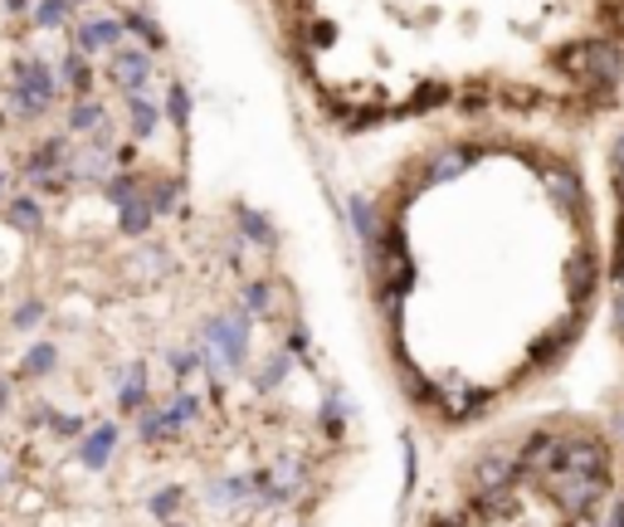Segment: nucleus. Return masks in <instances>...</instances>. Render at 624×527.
Returning <instances> with one entry per match:
<instances>
[{"mask_svg": "<svg viewBox=\"0 0 624 527\" xmlns=\"http://www.w3.org/2000/svg\"><path fill=\"white\" fill-rule=\"evenodd\" d=\"M122 406H128V410H138V406H142V372H138V381H132L128 391H122Z\"/></svg>", "mask_w": 624, "mask_h": 527, "instance_id": "nucleus-25", "label": "nucleus"}, {"mask_svg": "<svg viewBox=\"0 0 624 527\" xmlns=\"http://www.w3.org/2000/svg\"><path fill=\"white\" fill-rule=\"evenodd\" d=\"M610 479H595V474H576V469H561V474L551 479V493H556V503H561L566 513H585L590 503L605 493Z\"/></svg>", "mask_w": 624, "mask_h": 527, "instance_id": "nucleus-2", "label": "nucleus"}, {"mask_svg": "<svg viewBox=\"0 0 624 527\" xmlns=\"http://www.w3.org/2000/svg\"><path fill=\"white\" fill-rule=\"evenodd\" d=\"M69 122H74V132H98V128H108L103 108H94V103H78Z\"/></svg>", "mask_w": 624, "mask_h": 527, "instance_id": "nucleus-16", "label": "nucleus"}, {"mask_svg": "<svg viewBox=\"0 0 624 527\" xmlns=\"http://www.w3.org/2000/svg\"><path fill=\"white\" fill-rule=\"evenodd\" d=\"M128 30H132V35H142L146 44H152V50H162V30H156L152 20L142 15V10H132V15H128Z\"/></svg>", "mask_w": 624, "mask_h": 527, "instance_id": "nucleus-18", "label": "nucleus"}, {"mask_svg": "<svg viewBox=\"0 0 624 527\" xmlns=\"http://www.w3.org/2000/svg\"><path fill=\"white\" fill-rule=\"evenodd\" d=\"M166 113H172L176 128H186V113H190V98H186V88L172 84V94H166Z\"/></svg>", "mask_w": 624, "mask_h": 527, "instance_id": "nucleus-19", "label": "nucleus"}, {"mask_svg": "<svg viewBox=\"0 0 624 527\" xmlns=\"http://www.w3.org/2000/svg\"><path fill=\"white\" fill-rule=\"evenodd\" d=\"M615 166H620V172H624V138L615 142Z\"/></svg>", "mask_w": 624, "mask_h": 527, "instance_id": "nucleus-28", "label": "nucleus"}, {"mask_svg": "<svg viewBox=\"0 0 624 527\" xmlns=\"http://www.w3.org/2000/svg\"><path fill=\"white\" fill-rule=\"evenodd\" d=\"M132 132H138V138H152L156 132V108L146 103V98H132Z\"/></svg>", "mask_w": 624, "mask_h": 527, "instance_id": "nucleus-14", "label": "nucleus"}, {"mask_svg": "<svg viewBox=\"0 0 624 527\" xmlns=\"http://www.w3.org/2000/svg\"><path fill=\"white\" fill-rule=\"evenodd\" d=\"M59 78H69L78 94H88V69H84V59H78V54H69V59L59 64Z\"/></svg>", "mask_w": 624, "mask_h": 527, "instance_id": "nucleus-20", "label": "nucleus"}, {"mask_svg": "<svg viewBox=\"0 0 624 527\" xmlns=\"http://www.w3.org/2000/svg\"><path fill=\"white\" fill-rule=\"evenodd\" d=\"M10 103L20 108V118L44 113V108L54 103V78H50V69H44V64H35V59L20 64V88L10 94Z\"/></svg>", "mask_w": 624, "mask_h": 527, "instance_id": "nucleus-1", "label": "nucleus"}, {"mask_svg": "<svg viewBox=\"0 0 624 527\" xmlns=\"http://www.w3.org/2000/svg\"><path fill=\"white\" fill-rule=\"evenodd\" d=\"M435 527H463V523H459V518H439Z\"/></svg>", "mask_w": 624, "mask_h": 527, "instance_id": "nucleus-30", "label": "nucleus"}, {"mask_svg": "<svg viewBox=\"0 0 624 527\" xmlns=\"http://www.w3.org/2000/svg\"><path fill=\"white\" fill-rule=\"evenodd\" d=\"M240 220H244V230H249V234H259V240H274V230H269V226H264V220H259V216H249V210H244Z\"/></svg>", "mask_w": 624, "mask_h": 527, "instance_id": "nucleus-24", "label": "nucleus"}, {"mask_svg": "<svg viewBox=\"0 0 624 527\" xmlns=\"http://www.w3.org/2000/svg\"><path fill=\"white\" fill-rule=\"evenodd\" d=\"M351 220H357V230H361V240L366 244L381 240V220H376V210H371L366 200H351Z\"/></svg>", "mask_w": 624, "mask_h": 527, "instance_id": "nucleus-11", "label": "nucleus"}, {"mask_svg": "<svg viewBox=\"0 0 624 527\" xmlns=\"http://www.w3.org/2000/svg\"><path fill=\"white\" fill-rule=\"evenodd\" d=\"M10 226L15 230H40V206L35 200H15V206H10Z\"/></svg>", "mask_w": 624, "mask_h": 527, "instance_id": "nucleus-17", "label": "nucleus"}, {"mask_svg": "<svg viewBox=\"0 0 624 527\" xmlns=\"http://www.w3.org/2000/svg\"><path fill=\"white\" fill-rule=\"evenodd\" d=\"M571 527H595V523H590V518H581V513H576V523Z\"/></svg>", "mask_w": 624, "mask_h": 527, "instance_id": "nucleus-31", "label": "nucleus"}, {"mask_svg": "<svg viewBox=\"0 0 624 527\" xmlns=\"http://www.w3.org/2000/svg\"><path fill=\"white\" fill-rule=\"evenodd\" d=\"M108 74L118 78L122 88H142L146 74H152V59H146V50H118L108 64Z\"/></svg>", "mask_w": 624, "mask_h": 527, "instance_id": "nucleus-5", "label": "nucleus"}, {"mask_svg": "<svg viewBox=\"0 0 624 527\" xmlns=\"http://www.w3.org/2000/svg\"><path fill=\"white\" fill-rule=\"evenodd\" d=\"M561 440H551V435H537V440H527V450H522V474H547V469H561Z\"/></svg>", "mask_w": 624, "mask_h": 527, "instance_id": "nucleus-4", "label": "nucleus"}, {"mask_svg": "<svg viewBox=\"0 0 624 527\" xmlns=\"http://www.w3.org/2000/svg\"><path fill=\"white\" fill-rule=\"evenodd\" d=\"M561 469H576V474H595V479H605V469H610V450H605L600 440L566 444V450H561Z\"/></svg>", "mask_w": 624, "mask_h": 527, "instance_id": "nucleus-3", "label": "nucleus"}, {"mask_svg": "<svg viewBox=\"0 0 624 527\" xmlns=\"http://www.w3.org/2000/svg\"><path fill=\"white\" fill-rule=\"evenodd\" d=\"M6 6L15 10V15H20V10H30V0H6Z\"/></svg>", "mask_w": 624, "mask_h": 527, "instance_id": "nucleus-29", "label": "nucleus"}, {"mask_svg": "<svg viewBox=\"0 0 624 527\" xmlns=\"http://www.w3.org/2000/svg\"><path fill=\"white\" fill-rule=\"evenodd\" d=\"M615 288H620V298H624V250H620V260H615Z\"/></svg>", "mask_w": 624, "mask_h": 527, "instance_id": "nucleus-27", "label": "nucleus"}, {"mask_svg": "<svg viewBox=\"0 0 624 527\" xmlns=\"http://www.w3.org/2000/svg\"><path fill=\"white\" fill-rule=\"evenodd\" d=\"M507 479H513V459L507 454H488L479 464V484L483 488H497V484H507Z\"/></svg>", "mask_w": 624, "mask_h": 527, "instance_id": "nucleus-10", "label": "nucleus"}, {"mask_svg": "<svg viewBox=\"0 0 624 527\" xmlns=\"http://www.w3.org/2000/svg\"><path fill=\"white\" fill-rule=\"evenodd\" d=\"M108 450H112V430H98L94 435V444H88V464H103V459H108Z\"/></svg>", "mask_w": 624, "mask_h": 527, "instance_id": "nucleus-21", "label": "nucleus"}, {"mask_svg": "<svg viewBox=\"0 0 624 527\" xmlns=\"http://www.w3.org/2000/svg\"><path fill=\"white\" fill-rule=\"evenodd\" d=\"M463 166H469V152L463 147H449L435 156V166H429V182H449V176H459Z\"/></svg>", "mask_w": 624, "mask_h": 527, "instance_id": "nucleus-9", "label": "nucleus"}, {"mask_svg": "<svg viewBox=\"0 0 624 527\" xmlns=\"http://www.w3.org/2000/svg\"><path fill=\"white\" fill-rule=\"evenodd\" d=\"M244 303H249V308H269V288L264 284H249L244 288Z\"/></svg>", "mask_w": 624, "mask_h": 527, "instance_id": "nucleus-23", "label": "nucleus"}, {"mask_svg": "<svg viewBox=\"0 0 624 527\" xmlns=\"http://www.w3.org/2000/svg\"><path fill=\"white\" fill-rule=\"evenodd\" d=\"M308 35H313V44H332V40H337V30L327 25V20H317V25L308 30Z\"/></svg>", "mask_w": 624, "mask_h": 527, "instance_id": "nucleus-26", "label": "nucleus"}, {"mask_svg": "<svg viewBox=\"0 0 624 527\" xmlns=\"http://www.w3.org/2000/svg\"><path fill=\"white\" fill-rule=\"evenodd\" d=\"M566 274H571L576 294H590V284H595V264H590V254H576V260L566 264Z\"/></svg>", "mask_w": 624, "mask_h": 527, "instance_id": "nucleus-12", "label": "nucleus"}, {"mask_svg": "<svg viewBox=\"0 0 624 527\" xmlns=\"http://www.w3.org/2000/svg\"><path fill=\"white\" fill-rule=\"evenodd\" d=\"M152 216L156 210H152V200L146 196H122V230L128 234H142L146 226H152Z\"/></svg>", "mask_w": 624, "mask_h": 527, "instance_id": "nucleus-8", "label": "nucleus"}, {"mask_svg": "<svg viewBox=\"0 0 624 527\" xmlns=\"http://www.w3.org/2000/svg\"><path fill=\"white\" fill-rule=\"evenodd\" d=\"M118 40H122V25H118V20H88V25L78 30V54L118 50Z\"/></svg>", "mask_w": 624, "mask_h": 527, "instance_id": "nucleus-6", "label": "nucleus"}, {"mask_svg": "<svg viewBox=\"0 0 624 527\" xmlns=\"http://www.w3.org/2000/svg\"><path fill=\"white\" fill-rule=\"evenodd\" d=\"M64 15H69V0H40L35 25L40 30H54V25H64Z\"/></svg>", "mask_w": 624, "mask_h": 527, "instance_id": "nucleus-15", "label": "nucleus"}, {"mask_svg": "<svg viewBox=\"0 0 624 527\" xmlns=\"http://www.w3.org/2000/svg\"><path fill=\"white\" fill-rule=\"evenodd\" d=\"M547 190H551L556 200H576V196H581L576 176H571V172H561V166H551V172H547Z\"/></svg>", "mask_w": 624, "mask_h": 527, "instance_id": "nucleus-13", "label": "nucleus"}, {"mask_svg": "<svg viewBox=\"0 0 624 527\" xmlns=\"http://www.w3.org/2000/svg\"><path fill=\"white\" fill-rule=\"evenodd\" d=\"M176 200H180V190H176V186H156L152 210H156V216H166V210H176Z\"/></svg>", "mask_w": 624, "mask_h": 527, "instance_id": "nucleus-22", "label": "nucleus"}, {"mask_svg": "<svg viewBox=\"0 0 624 527\" xmlns=\"http://www.w3.org/2000/svg\"><path fill=\"white\" fill-rule=\"evenodd\" d=\"M556 69L566 78H576V84H590L595 78V69H590V44H571L566 54H556Z\"/></svg>", "mask_w": 624, "mask_h": 527, "instance_id": "nucleus-7", "label": "nucleus"}]
</instances>
